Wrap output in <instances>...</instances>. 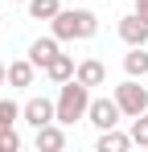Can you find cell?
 <instances>
[{"label":"cell","instance_id":"obj_13","mask_svg":"<svg viewBox=\"0 0 148 152\" xmlns=\"http://www.w3.org/2000/svg\"><path fill=\"white\" fill-rule=\"evenodd\" d=\"M45 78H49V82H58V86L70 82V78H74V58H70V53H58V58L45 66Z\"/></svg>","mask_w":148,"mask_h":152},{"label":"cell","instance_id":"obj_9","mask_svg":"<svg viewBox=\"0 0 148 152\" xmlns=\"http://www.w3.org/2000/svg\"><path fill=\"white\" fill-rule=\"evenodd\" d=\"M58 53H62V50H58V37H37V41L29 45V62H33L37 70H45Z\"/></svg>","mask_w":148,"mask_h":152},{"label":"cell","instance_id":"obj_10","mask_svg":"<svg viewBox=\"0 0 148 152\" xmlns=\"http://www.w3.org/2000/svg\"><path fill=\"white\" fill-rule=\"evenodd\" d=\"M37 82V66L29 62V58H17V62H8V86H33Z\"/></svg>","mask_w":148,"mask_h":152},{"label":"cell","instance_id":"obj_16","mask_svg":"<svg viewBox=\"0 0 148 152\" xmlns=\"http://www.w3.org/2000/svg\"><path fill=\"white\" fill-rule=\"evenodd\" d=\"M17 119H21V107H17L12 99H0V132H8Z\"/></svg>","mask_w":148,"mask_h":152},{"label":"cell","instance_id":"obj_4","mask_svg":"<svg viewBox=\"0 0 148 152\" xmlns=\"http://www.w3.org/2000/svg\"><path fill=\"white\" fill-rule=\"evenodd\" d=\"M123 111L115 99H91V107H86V124H95L99 132H107V127H119Z\"/></svg>","mask_w":148,"mask_h":152},{"label":"cell","instance_id":"obj_6","mask_svg":"<svg viewBox=\"0 0 148 152\" xmlns=\"http://www.w3.org/2000/svg\"><path fill=\"white\" fill-rule=\"evenodd\" d=\"M119 41L132 50V45H148V21H140L136 12L119 17Z\"/></svg>","mask_w":148,"mask_h":152},{"label":"cell","instance_id":"obj_7","mask_svg":"<svg viewBox=\"0 0 148 152\" xmlns=\"http://www.w3.org/2000/svg\"><path fill=\"white\" fill-rule=\"evenodd\" d=\"M74 78H78L82 86H91V91H95V86L107 82V66H103L99 58H82V62L74 66Z\"/></svg>","mask_w":148,"mask_h":152},{"label":"cell","instance_id":"obj_8","mask_svg":"<svg viewBox=\"0 0 148 152\" xmlns=\"http://www.w3.org/2000/svg\"><path fill=\"white\" fill-rule=\"evenodd\" d=\"M33 144H37V152H62V148H66V132H62V124L53 119V124L37 127V136H33Z\"/></svg>","mask_w":148,"mask_h":152},{"label":"cell","instance_id":"obj_3","mask_svg":"<svg viewBox=\"0 0 148 152\" xmlns=\"http://www.w3.org/2000/svg\"><path fill=\"white\" fill-rule=\"evenodd\" d=\"M111 99L119 103L123 119H136L140 111H148V86H144V78H123L119 86H115Z\"/></svg>","mask_w":148,"mask_h":152},{"label":"cell","instance_id":"obj_1","mask_svg":"<svg viewBox=\"0 0 148 152\" xmlns=\"http://www.w3.org/2000/svg\"><path fill=\"white\" fill-rule=\"evenodd\" d=\"M58 41H86L99 33V17L91 8H58V17L49 21Z\"/></svg>","mask_w":148,"mask_h":152},{"label":"cell","instance_id":"obj_5","mask_svg":"<svg viewBox=\"0 0 148 152\" xmlns=\"http://www.w3.org/2000/svg\"><path fill=\"white\" fill-rule=\"evenodd\" d=\"M21 119L33 127V132L45 127V124H53V99H45V95H41V99H29L21 107Z\"/></svg>","mask_w":148,"mask_h":152},{"label":"cell","instance_id":"obj_18","mask_svg":"<svg viewBox=\"0 0 148 152\" xmlns=\"http://www.w3.org/2000/svg\"><path fill=\"white\" fill-rule=\"evenodd\" d=\"M136 17H140V21H148V0H136Z\"/></svg>","mask_w":148,"mask_h":152},{"label":"cell","instance_id":"obj_2","mask_svg":"<svg viewBox=\"0 0 148 152\" xmlns=\"http://www.w3.org/2000/svg\"><path fill=\"white\" fill-rule=\"evenodd\" d=\"M86 107H91V86H82L78 78H70V82H62V91L53 99V119L62 127H70L78 119H86Z\"/></svg>","mask_w":148,"mask_h":152},{"label":"cell","instance_id":"obj_17","mask_svg":"<svg viewBox=\"0 0 148 152\" xmlns=\"http://www.w3.org/2000/svg\"><path fill=\"white\" fill-rule=\"evenodd\" d=\"M17 148H21V136H17L12 127H8V132H0V152H17Z\"/></svg>","mask_w":148,"mask_h":152},{"label":"cell","instance_id":"obj_12","mask_svg":"<svg viewBox=\"0 0 148 152\" xmlns=\"http://www.w3.org/2000/svg\"><path fill=\"white\" fill-rule=\"evenodd\" d=\"M123 74L127 78H144L148 74V50L144 45H132V53H123Z\"/></svg>","mask_w":148,"mask_h":152},{"label":"cell","instance_id":"obj_14","mask_svg":"<svg viewBox=\"0 0 148 152\" xmlns=\"http://www.w3.org/2000/svg\"><path fill=\"white\" fill-rule=\"evenodd\" d=\"M25 8H29V17H33V21H53L62 4H58V0H29Z\"/></svg>","mask_w":148,"mask_h":152},{"label":"cell","instance_id":"obj_15","mask_svg":"<svg viewBox=\"0 0 148 152\" xmlns=\"http://www.w3.org/2000/svg\"><path fill=\"white\" fill-rule=\"evenodd\" d=\"M132 144H140V148H148V111H140L136 119H132Z\"/></svg>","mask_w":148,"mask_h":152},{"label":"cell","instance_id":"obj_11","mask_svg":"<svg viewBox=\"0 0 148 152\" xmlns=\"http://www.w3.org/2000/svg\"><path fill=\"white\" fill-rule=\"evenodd\" d=\"M127 148H132V136H123L115 127L99 132V140H95V152H127Z\"/></svg>","mask_w":148,"mask_h":152},{"label":"cell","instance_id":"obj_20","mask_svg":"<svg viewBox=\"0 0 148 152\" xmlns=\"http://www.w3.org/2000/svg\"><path fill=\"white\" fill-rule=\"evenodd\" d=\"M17 4H29V0H17Z\"/></svg>","mask_w":148,"mask_h":152},{"label":"cell","instance_id":"obj_19","mask_svg":"<svg viewBox=\"0 0 148 152\" xmlns=\"http://www.w3.org/2000/svg\"><path fill=\"white\" fill-rule=\"evenodd\" d=\"M0 86H8V66L0 62Z\"/></svg>","mask_w":148,"mask_h":152}]
</instances>
